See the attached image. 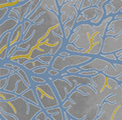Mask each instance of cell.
I'll return each mask as SVG.
<instances>
[{"label":"cell","mask_w":122,"mask_h":120,"mask_svg":"<svg viewBox=\"0 0 122 120\" xmlns=\"http://www.w3.org/2000/svg\"><path fill=\"white\" fill-rule=\"evenodd\" d=\"M68 98L74 102V104L66 111L71 118L78 120H95L105 101L95 91L89 95H84L75 89Z\"/></svg>","instance_id":"1"},{"label":"cell","mask_w":122,"mask_h":120,"mask_svg":"<svg viewBox=\"0 0 122 120\" xmlns=\"http://www.w3.org/2000/svg\"><path fill=\"white\" fill-rule=\"evenodd\" d=\"M72 32H77L78 38L73 43L81 51V55L97 57L101 53L104 38L95 32L90 23L75 26Z\"/></svg>","instance_id":"2"},{"label":"cell","mask_w":122,"mask_h":120,"mask_svg":"<svg viewBox=\"0 0 122 120\" xmlns=\"http://www.w3.org/2000/svg\"><path fill=\"white\" fill-rule=\"evenodd\" d=\"M42 110L40 106L28 102L21 96L10 101H0V110L13 115L16 120H34Z\"/></svg>","instance_id":"3"},{"label":"cell","mask_w":122,"mask_h":120,"mask_svg":"<svg viewBox=\"0 0 122 120\" xmlns=\"http://www.w3.org/2000/svg\"><path fill=\"white\" fill-rule=\"evenodd\" d=\"M33 88L37 97L39 106L44 110L61 106L59 98L50 81L33 85Z\"/></svg>","instance_id":"4"},{"label":"cell","mask_w":122,"mask_h":120,"mask_svg":"<svg viewBox=\"0 0 122 120\" xmlns=\"http://www.w3.org/2000/svg\"><path fill=\"white\" fill-rule=\"evenodd\" d=\"M91 80L95 85V91L105 100L108 97L114 94L120 85V83L115 78L108 77L102 72L91 77Z\"/></svg>","instance_id":"5"},{"label":"cell","mask_w":122,"mask_h":120,"mask_svg":"<svg viewBox=\"0 0 122 120\" xmlns=\"http://www.w3.org/2000/svg\"><path fill=\"white\" fill-rule=\"evenodd\" d=\"M94 57L90 55L71 54L69 56L61 57L59 55H56L53 62L50 65L51 68L63 72L66 68L73 66H80L88 63Z\"/></svg>","instance_id":"6"},{"label":"cell","mask_w":122,"mask_h":120,"mask_svg":"<svg viewBox=\"0 0 122 120\" xmlns=\"http://www.w3.org/2000/svg\"><path fill=\"white\" fill-rule=\"evenodd\" d=\"M79 11L75 5L69 1L65 3L60 8V21L63 27L68 28L70 30L74 29Z\"/></svg>","instance_id":"7"},{"label":"cell","mask_w":122,"mask_h":120,"mask_svg":"<svg viewBox=\"0 0 122 120\" xmlns=\"http://www.w3.org/2000/svg\"><path fill=\"white\" fill-rule=\"evenodd\" d=\"M95 120H122V104L105 101L101 106L99 116Z\"/></svg>","instance_id":"8"},{"label":"cell","mask_w":122,"mask_h":120,"mask_svg":"<svg viewBox=\"0 0 122 120\" xmlns=\"http://www.w3.org/2000/svg\"><path fill=\"white\" fill-rule=\"evenodd\" d=\"M50 83L52 85L61 104L68 98L69 96L76 89L69 82L61 77L54 78Z\"/></svg>","instance_id":"9"},{"label":"cell","mask_w":122,"mask_h":120,"mask_svg":"<svg viewBox=\"0 0 122 120\" xmlns=\"http://www.w3.org/2000/svg\"><path fill=\"white\" fill-rule=\"evenodd\" d=\"M30 88L22 79L18 72L10 75L8 77V82L3 91L15 93L18 96H21Z\"/></svg>","instance_id":"10"},{"label":"cell","mask_w":122,"mask_h":120,"mask_svg":"<svg viewBox=\"0 0 122 120\" xmlns=\"http://www.w3.org/2000/svg\"><path fill=\"white\" fill-rule=\"evenodd\" d=\"M112 62L108 61L99 56L94 57L92 60L80 66L79 68L82 70H96L99 72L102 71L112 64Z\"/></svg>","instance_id":"11"},{"label":"cell","mask_w":122,"mask_h":120,"mask_svg":"<svg viewBox=\"0 0 122 120\" xmlns=\"http://www.w3.org/2000/svg\"><path fill=\"white\" fill-rule=\"evenodd\" d=\"M62 78L67 80L75 89L78 86L81 85H89L93 87V89L95 87V85L91 80V78L81 76L78 74H75V75L68 74L65 76H63Z\"/></svg>","instance_id":"12"},{"label":"cell","mask_w":122,"mask_h":120,"mask_svg":"<svg viewBox=\"0 0 122 120\" xmlns=\"http://www.w3.org/2000/svg\"><path fill=\"white\" fill-rule=\"evenodd\" d=\"M11 32L6 33L0 38V60L1 62L7 60V53L10 47V38Z\"/></svg>","instance_id":"13"},{"label":"cell","mask_w":122,"mask_h":120,"mask_svg":"<svg viewBox=\"0 0 122 120\" xmlns=\"http://www.w3.org/2000/svg\"><path fill=\"white\" fill-rule=\"evenodd\" d=\"M20 23L19 21L14 18H8L1 21L0 25V38H1L6 33L13 31Z\"/></svg>","instance_id":"14"},{"label":"cell","mask_w":122,"mask_h":120,"mask_svg":"<svg viewBox=\"0 0 122 120\" xmlns=\"http://www.w3.org/2000/svg\"><path fill=\"white\" fill-rule=\"evenodd\" d=\"M102 73L110 78H116L122 73V63L119 61L112 62V64L102 71Z\"/></svg>","instance_id":"15"},{"label":"cell","mask_w":122,"mask_h":120,"mask_svg":"<svg viewBox=\"0 0 122 120\" xmlns=\"http://www.w3.org/2000/svg\"><path fill=\"white\" fill-rule=\"evenodd\" d=\"M24 35L23 33V23H20L15 30L11 32L10 38V47L15 45H18L22 41Z\"/></svg>","instance_id":"16"},{"label":"cell","mask_w":122,"mask_h":120,"mask_svg":"<svg viewBox=\"0 0 122 120\" xmlns=\"http://www.w3.org/2000/svg\"><path fill=\"white\" fill-rule=\"evenodd\" d=\"M63 109L61 106L45 110L47 115L53 120H64Z\"/></svg>","instance_id":"17"},{"label":"cell","mask_w":122,"mask_h":120,"mask_svg":"<svg viewBox=\"0 0 122 120\" xmlns=\"http://www.w3.org/2000/svg\"><path fill=\"white\" fill-rule=\"evenodd\" d=\"M21 97L30 103L34 104L35 105L39 106V103L37 97L33 87H30L28 90L25 91V93H23L22 95H21Z\"/></svg>","instance_id":"18"},{"label":"cell","mask_w":122,"mask_h":120,"mask_svg":"<svg viewBox=\"0 0 122 120\" xmlns=\"http://www.w3.org/2000/svg\"><path fill=\"white\" fill-rule=\"evenodd\" d=\"M41 66H47V67L49 68L50 67V65L44 64V63L41 62L40 60H38V59L27 61V63H25L24 64L22 67L27 70V72H31V71H32L33 69H35L36 68L41 67Z\"/></svg>","instance_id":"19"},{"label":"cell","mask_w":122,"mask_h":120,"mask_svg":"<svg viewBox=\"0 0 122 120\" xmlns=\"http://www.w3.org/2000/svg\"><path fill=\"white\" fill-rule=\"evenodd\" d=\"M108 23L106 22L104 19L101 22L99 25H92L93 28L95 32L98 33L102 38H105V34L107 30V27Z\"/></svg>","instance_id":"20"},{"label":"cell","mask_w":122,"mask_h":120,"mask_svg":"<svg viewBox=\"0 0 122 120\" xmlns=\"http://www.w3.org/2000/svg\"><path fill=\"white\" fill-rule=\"evenodd\" d=\"M18 74L21 76V78L24 80V81L27 84L29 87H32L33 86V83L31 82V79H30V75H29V73L27 72V70L24 69V68H22L20 70H18L17 72Z\"/></svg>","instance_id":"21"},{"label":"cell","mask_w":122,"mask_h":120,"mask_svg":"<svg viewBox=\"0 0 122 120\" xmlns=\"http://www.w3.org/2000/svg\"><path fill=\"white\" fill-rule=\"evenodd\" d=\"M18 96L15 93L7 92L5 91H0V101H10L17 98Z\"/></svg>","instance_id":"22"},{"label":"cell","mask_w":122,"mask_h":120,"mask_svg":"<svg viewBox=\"0 0 122 120\" xmlns=\"http://www.w3.org/2000/svg\"><path fill=\"white\" fill-rule=\"evenodd\" d=\"M29 75H30V79L31 82L33 83V85H37V84H42V83H45L48 82V80L45 78L41 75H37L32 74L30 72H28Z\"/></svg>","instance_id":"23"},{"label":"cell","mask_w":122,"mask_h":120,"mask_svg":"<svg viewBox=\"0 0 122 120\" xmlns=\"http://www.w3.org/2000/svg\"><path fill=\"white\" fill-rule=\"evenodd\" d=\"M76 90L80 91V93H82L84 95H89L90 93H93L95 91V89L92 87L91 85H81L78 86L76 88Z\"/></svg>","instance_id":"24"},{"label":"cell","mask_w":122,"mask_h":120,"mask_svg":"<svg viewBox=\"0 0 122 120\" xmlns=\"http://www.w3.org/2000/svg\"><path fill=\"white\" fill-rule=\"evenodd\" d=\"M63 49H64L65 50L69 52L71 54H80L81 55V51H80V49L77 48L74 44H72V43H66L63 46Z\"/></svg>","instance_id":"25"},{"label":"cell","mask_w":122,"mask_h":120,"mask_svg":"<svg viewBox=\"0 0 122 120\" xmlns=\"http://www.w3.org/2000/svg\"><path fill=\"white\" fill-rule=\"evenodd\" d=\"M49 68H50L47 67V66H41V67L36 68L35 69H33L30 72L32 74H34V75H41V76L43 77L46 74H47Z\"/></svg>","instance_id":"26"},{"label":"cell","mask_w":122,"mask_h":120,"mask_svg":"<svg viewBox=\"0 0 122 120\" xmlns=\"http://www.w3.org/2000/svg\"><path fill=\"white\" fill-rule=\"evenodd\" d=\"M105 101L110 103H120V104H122V96H121L119 94H117V93H114V94L108 97L105 99Z\"/></svg>","instance_id":"27"},{"label":"cell","mask_w":122,"mask_h":120,"mask_svg":"<svg viewBox=\"0 0 122 120\" xmlns=\"http://www.w3.org/2000/svg\"><path fill=\"white\" fill-rule=\"evenodd\" d=\"M55 56L54 55H41L38 58V60H39L41 62H42L44 64H48V65H51V64L54 60Z\"/></svg>","instance_id":"28"},{"label":"cell","mask_w":122,"mask_h":120,"mask_svg":"<svg viewBox=\"0 0 122 120\" xmlns=\"http://www.w3.org/2000/svg\"><path fill=\"white\" fill-rule=\"evenodd\" d=\"M99 57L105 58L106 60L110 61V62H117V58L116 57V55H115V53H106V54H102L101 53L99 55Z\"/></svg>","instance_id":"29"},{"label":"cell","mask_w":122,"mask_h":120,"mask_svg":"<svg viewBox=\"0 0 122 120\" xmlns=\"http://www.w3.org/2000/svg\"><path fill=\"white\" fill-rule=\"evenodd\" d=\"M53 120L47 115V114L46 113L45 110H42L40 112H39L36 115V116L34 118V120Z\"/></svg>","instance_id":"30"},{"label":"cell","mask_w":122,"mask_h":120,"mask_svg":"<svg viewBox=\"0 0 122 120\" xmlns=\"http://www.w3.org/2000/svg\"><path fill=\"white\" fill-rule=\"evenodd\" d=\"M99 73L98 71L96 70H82L78 75H81V76H85V77H88V78H91L93 75H96Z\"/></svg>","instance_id":"31"},{"label":"cell","mask_w":122,"mask_h":120,"mask_svg":"<svg viewBox=\"0 0 122 120\" xmlns=\"http://www.w3.org/2000/svg\"><path fill=\"white\" fill-rule=\"evenodd\" d=\"M68 74L70 75H75V74H78L79 73L82 71L79 66H73V67H70L66 68L65 70Z\"/></svg>","instance_id":"32"},{"label":"cell","mask_w":122,"mask_h":120,"mask_svg":"<svg viewBox=\"0 0 122 120\" xmlns=\"http://www.w3.org/2000/svg\"><path fill=\"white\" fill-rule=\"evenodd\" d=\"M7 18H14L15 20L20 22V16H19V14L16 11L13 9L12 7H10Z\"/></svg>","instance_id":"33"},{"label":"cell","mask_w":122,"mask_h":120,"mask_svg":"<svg viewBox=\"0 0 122 120\" xmlns=\"http://www.w3.org/2000/svg\"><path fill=\"white\" fill-rule=\"evenodd\" d=\"M104 10H105V16H109L111 13H113V11L114 10V5H112L110 3H106L105 5H104Z\"/></svg>","instance_id":"34"},{"label":"cell","mask_w":122,"mask_h":120,"mask_svg":"<svg viewBox=\"0 0 122 120\" xmlns=\"http://www.w3.org/2000/svg\"><path fill=\"white\" fill-rule=\"evenodd\" d=\"M10 9V7H4L1 8V18H0L1 22L7 18Z\"/></svg>","instance_id":"35"},{"label":"cell","mask_w":122,"mask_h":120,"mask_svg":"<svg viewBox=\"0 0 122 120\" xmlns=\"http://www.w3.org/2000/svg\"><path fill=\"white\" fill-rule=\"evenodd\" d=\"M10 70L7 68L1 66L0 67V78H5V77H9L10 75Z\"/></svg>","instance_id":"36"},{"label":"cell","mask_w":122,"mask_h":120,"mask_svg":"<svg viewBox=\"0 0 122 120\" xmlns=\"http://www.w3.org/2000/svg\"><path fill=\"white\" fill-rule=\"evenodd\" d=\"M73 104H74V102L71 99H70V98H68L63 103L61 104V108H62L63 110H66L69 109V108L71 107Z\"/></svg>","instance_id":"37"},{"label":"cell","mask_w":122,"mask_h":120,"mask_svg":"<svg viewBox=\"0 0 122 120\" xmlns=\"http://www.w3.org/2000/svg\"><path fill=\"white\" fill-rule=\"evenodd\" d=\"M89 21L87 20V18H86V16H84L82 14H79L77 18H76V25L80 24H82V23H87Z\"/></svg>","instance_id":"38"},{"label":"cell","mask_w":122,"mask_h":120,"mask_svg":"<svg viewBox=\"0 0 122 120\" xmlns=\"http://www.w3.org/2000/svg\"><path fill=\"white\" fill-rule=\"evenodd\" d=\"M47 74L48 75L51 76V77H52L54 78H58V77H60V74H61V72L60 71H58L57 70H55V69H53V68H49V70L48 71Z\"/></svg>","instance_id":"39"},{"label":"cell","mask_w":122,"mask_h":120,"mask_svg":"<svg viewBox=\"0 0 122 120\" xmlns=\"http://www.w3.org/2000/svg\"><path fill=\"white\" fill-rule=\"evenodd\" d=\"M18 49V45H13V46L10 47L9 49V51H8L7 58V60H8L12 55H14V53H15Z\"/></svg>","instance_id":"40"},{"label":"cell","mask_w":122,"mask_h":120,"mask_svg":"<svg viewBox=\"0 0 122 120\" xmlns=\"http://www.w3.org/2000/svg\"><path fill=\"white\" fill-rule=\"evenodd\" d=\"M23 33H24V35L25 34V33L27 32L28 29L30 28V26L32 24V22H31L30 20L28 19H25L23 22Z\"/></svg>","instance_id":"41"},{"label":"cell","mask_w":122,"mask_h":120,"mask_svg":"<svg viewBox=\"0 0 122 120\" xmlns=\"http://www.w3.org/2000/svg\"><path fill=\"white\" fill-rule=\"evenodd\" d=\"M63 34H64V40L65 41H67L68 39L70 38L71 35L72 34V30H70L68 28L63 27Z\"/></svg>","instance_id":"42"},{"label":"cell","mask_w":122,"mask_h":120,"mask_svg":"<svg viewBox=\"0 0 122 120\" xmlns=\"http://www.w3.org/2000/svg\"><path fill=\"white\" fill-rule=\"evenodd\" d=\"M14 65H15L14 63H11L8 60H5L4 62H1V66L7 68H9V69H13Z\"/></svg>","instance_id":"43"},{"label":"cell","mask_w":122,"mask_h":120,"mask_svg":"<svg viewBox=\"0 0 122 120\" xmlns=\"http://www.w3.org/2000/svg\"><path fill=\"white\" fill-rule=\"evenodd\" d=\"M8 82V77L0 78V91L4 89Z\"/></svg>","instance_id":"44"},{"label":"cell","mask_w":122,"mask_h":120,"mask_svg":"<svg viewBox=\"0 0 122 120\" xmlns=\"http://www.w3.org/2000/svg\"><path fill=\"white\" fill-rule=\"evenodd\" d=\"M71 55V53H70L69 52H68L66 50H65L64 49H62L60 51V52L58 53L57 55H59L61 57H67V56H69V55Z\"/></svg>","instance_id":"45"},{"label":"cell","mask_w":122,"mask_h":120,"mask_svg":"<svg viewBox=\"0 0 122 120\" xmlns=\"http://www.w3.org/2000/svg\"><path fill=\"white\" fill-rule=\"evenodd\" d=\"M115 55H116L118 61L120 63H122V50L115 53Z\"/></svg>","instance_id":"46"},{"label":"cell","mask_w":122,"mask_h":120,"mask_svg":"<svg viewBox=\"0 0 122 120\" xmlns=\"http://www.w3.org/2000/svg\"><path fill=\"white\" fill-rule=\"evenodd\" d=\"M115 93H117V94H119L121 96H122V83H120V85H119L118 88L116 89Z\"/></svg>","instance_id":"47"},{"label":"cell","mask_w":122,"mask_h":120,"mask_svg":"<svg viewBox=\"0 0 122 120\" xmlns=\"http://www.w3.org/2000/svg\"><path fill=\"white\" fill-rule=\"evenodd\" d=\"M63 116H64V120H71V117L67 112L66 110H63Z\"/></svg>","instance_id":"48"},{"label":"cell","mask_w":122,"mask_h":120,"mask_svg":"<svg viewBox=\"0 0 122 120\" xmlns=\"http://www.w3.org/2000/svg\"><path fill=\"white\" fill-rule=\"evenodd\" d=\"M22 66H20L19 64H15V65L13 66V70H14L16 72H17L18 70H20L21 68H22Z\"/></svg>","instance_id":"49"},{"label":"cell","mask_w":122,"mask_h":120,"mask_svg":"<svg viewBox=\"0 0 122 120\" xmlns=\"http://www.w3.org/2000/svg\"><path fill=\"white\" fill-rule=\"evenodd\" d=\"M115 79L117 80L119 83H122V73L118 76V77H117L116 78H115Z\"/></svg>","instance_id":"50"},{"label":"cell","mask_w":122,"mask_h":120,"mask_svg":"<svg viewBox=\"0 0 122 120\" xmlns=\"http://www.w3.org/2000/svg\"><path fill=\"white\" fill-rule=\"evenodd\" d=\"M15 73H16V72H15V70H13V69H11V70H10V75H12V74H15Z\"/></svg>","instance_id":"51"},{"label":"cell","mask_w":122,"mask_h":120,"mask_svg":"<svg viewBox=\"0 0 122 120\" xmlns=\"http://www.w3.org/2000/svg\"><path fill=\"white\" fill-rule=\"evenodd\" d=\"M71 120H76V119H75V118H71Z\"/></svg>","instance_id":"52"},{"label":"cell","mask_w":122,"mask_h":120,"mask_svg":"<svg viewBox=\"0 0 122 120\" xmlns=\"http://www.w3.org/2000/svg\"><path fill=\"white\" fill-rule=\"evenodd\" d=\"M0 120H3L2 118H1V117H0Z\"/></svg>","instance_id":"53"}]
</instances>
